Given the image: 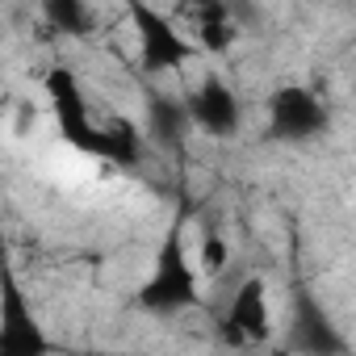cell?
I'll use <instances>...</instances> for the list:
<instances>
[{"label":"cell","instance_id":"9","mask_svg":"<svg viewBox=\"0 0 356 356\" xmlns=\"http://www.w3.org/2000/svg\"><path fill=\"white\" fill-rule=\"evenodd\" d=\"M193 22H197L202 47L214 51V55H222V51L235 42V26H231V17H227L222 5H202V9H193Z\"/></svg>","mask_w":356,"mask_h":356},{"label":"cell","instance_id":"2","mask_svg":"<svg viewBox=\"0 0 356 356\" xmlns=\"http://www.w3.org/2000/svg\"><path fill=\"white\" fill-rule=\"evenodd\" d=\"M138 310L151 314H181L189 306H197V268H189L185 260V243H181V227H172L168 239L155 252V268L147 277V285L134 293Z\"/></svg>","mask_w":356,"mask_h":356},{"label":"cell","instance_id":"6","mask_svg":"<svg viewBox=\"0 0 356 356\" xmlns=\"http://www.w3.org/2000/svg\"><path fill=\"white\" fill-rule=\"evenodd\" d=\"M273 335V323H268V298H264V281L260 277H248L231 306H227V318H222V339L235 343V348H252V343H264Z\"/></svg>","mask_w":356,"mask_h":356},{"label":"cell","instance_id":"8","mask_svg":"<svg viewBox=\"0 0 356 356\" xmlns=\"http://www.w3.org/2000/svg\"><path fill=\"white\" fill-rule=\"evenodd\" d=\"M185 109H189V122L202 126L206 134H218L222 138V134H235L239 130V101H235V92L222 80H202V88L189 92Z\"/></svg>","mask_w":356,"mask_h":356},{"label":"cell","instance_id":"1","mask_svg":"<svg viewBox=\"0 0 356 356\" xmlns=\"http://www.w3.org/2000/svg\"><path fill=\"white\" fill-rule=\"evenodd\" d=\"M47 92H51V105H55V118H59V130L72 147L88 151V155H101L109 163H138V134L130 122H109V126H97L92 113H88V101L80 92V80L67 72V67H51L47 76Z\"/></svg>","mask_w":356,"mask_h":356},{"label":"cell","instance_id":"12","mask_svg":"<svg viewBox=\"0 0 356 356\" xmlns=\"http://www.w3.org/2000/svg\"><path fill=\"white\" fill-rule=\"evenodd\" d=\"M268 356H293V352H289V348H273Z\"/></svg>","mask_w":356,"mask_h":356},{"label":"cell","instance_id":"10","mask_svg":"<svg viewBox=\"0 0 356 356\" xmlns=\"http://www.w3.org/2000/svg\"><path fill=\"white\" fill-rule=\"evenodd\" d=\"M47 13H51V22L63 26L67 34H84V30H88V13H84V5H76V0H51Z\"/></svg>","mask_w":356,"mask_h":356},{"label":"cell","instance_id":"7","mask_svg":"<svg viewBox=\"0 0 356 356\" xmlns=\"http://www.w3.org/2000/svg\"><path fill=\"white\" fill-rule=\"evenodd\" d=\"M289 352H302V356H348V343L339 339V331L331 327V318L318 310V302L306 289H298V298H293Z\"/></svg>","mask_w":356,"mask_h":356},{"label":"cell","instance_id":"3","mask_svg":"<svg viewBox=\"0 0 356 356\" xmlns=\"http://www.w3.org/2000/svg\"><path fill=\"white\" fill-rule=\"evenodd\" d=\"M327 130V105L298 88V84H285L268 97V138L277 143H302V138H314Z\"/></svg>","mask_w":356,"mask_h":356},{"label":"cell","instance_id":"4","mask_svg":"<svg viewBox=\"0 0 356 356\" xmlns=\"http://www.w3.org/2000/svg\"><path fill=\"white\" fill-rule=\"evenodd\" d=\"M134 26H138V63L143 72H168L193 59V47L185 42V34H176V26L155 13L151 5H134L130 9Z\"/></svg>","mask_w":356,"mask_h":356},{"label":"cell","instance_id":"11","mask_svg":"<svg viewBox=\"0 0 356 356\" xmlns=\"http://www.w3.org/2000/svg\"><path fill=\"white\" fill-rule=\"evenodd\" d=\"M227 264V248H222V239L210 231L206 239H202V273H218Z\"/></svg>","mask_w":356,"mask_h":356},{"label":"cell","instance_id":"5","mask_svg":"<svg viewBox=\"0 0 356 356\" xmlns=\"http://www.w3.org/2000/svg\"><path fill=\"white\" fill-rule=\"evenodd\" d=\"M55 352H59V343H51V335L26 306L17 281H9L5 310H0V356H55Z\"/></svg>","mask_w":356,"mask_h":356}]
</instances>
